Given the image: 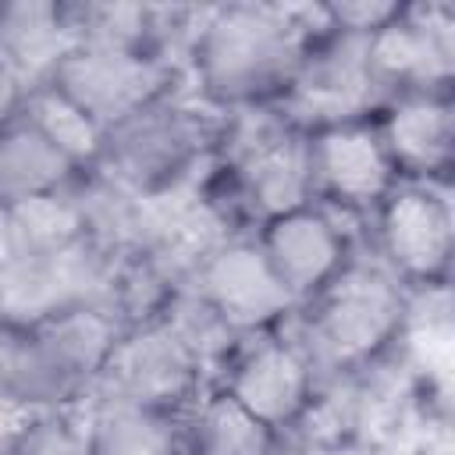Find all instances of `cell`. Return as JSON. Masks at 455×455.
Returning <instances> with one entry per match:
<instances>
[{"instance_id":"obj_1","label":"cell","mask_w":455,"mask_h":455,"mask_svg":"<svg viewBox=\"0 0 455 455\" xmlns=\"http://www.w3.org/2000/svg\"><path fill=\"white\" fill-rule=\"evenodd\" d=\"M323 7L291 4H220L199 11L185 39L192 96L231 114L277 107L309 43L327 32Z\"/></svg>"},{"instance_id":"obj_2","label":"cell","mask_w":455,"mask_h":455,"mask_svg":"<svg viewBox=\"0 0 455 455\" xmlns=\"http://www.w3.org/2000/svg\"><path fill=\"white\" fill-rule=\"evenodd\" d=\"M228 114L178 85L103 132V153L92 171L156 199L196 181L199 164L217 156Z\"/></svg>"},{"instance_id":"obj_3","label":"cell","mask_w":455,"mask_h":455,"mask_svg":"<svg viewBox=\"0 0 455 455\" xmlns=\"http://www.w3.org/2000/svg\"><path fill=\"white\" fill-rule=\"evenodd\" d=\"M302 334L295 338L316 373H348L377 363L405 331L409 288L377 259H352L316 299L299 306Z\"/></svg>"},{"instance_id":"obj_4","label":"cell","mask_w":455,"mask_h":455,"mask_svg":"<svg viewBox=\"0 0 455 455\" xmlns=\"http://www.w3.org/2000/svg\"><path fill=\"white\" fill-rule=\"evenodd\" d=\"M217 156L231 174L238 206L256 220V228L316 203L306 132L295 128L277 107L231 110Z\"/></svg>"},{"instance_id":"obj_5","label":"cell","mask_w":455,"mask_h":455,"mask_svg":"<svg viewBox=\"0 0 455 455\" xmlns=\"http://www.w3.org/2000/svg\"><path fill=\"white\" fill-rule=\"evenodd\" d=\"M384 103L387 96L370 71V36L327 25V32L309 43L277 110L295 128L316 132L341 121L377 117Z\"/></svg>"},{"instance_id":"obj_6","label":"cell","mask_w":455,"mask_h":455,"mask_svg":"<svg viewBox=\"0 0 455 455\" xmlns=\"http://www.w3.org/2000/svg\"><path fill=\"white\" fill-rule=\"evenodd\" d=\"M43 82L64 92L85 117H92L107 132L146 103L167 96L178 82V68L167 53L153 50L71 43Z\"/></svg>"},{"instance_id":"obj_7","label":"cell","mask_w":455,"mask_h":455,"mask_svg":"<svg viewBox=\"0 0 455 455\" xmlns=\"http://www.w3.org/2000/svg\"><path fill=\"white\" fill-rule=\"evenodd\" d=\"M206 377L210 373L181 345V338L164 320H149V323L128 327L117 338L89 395L185 416L196 405V398L210 391Z\"/></svg>"},{"instance_id":"obj_8","label":"cell","mask_w":455,"mask_h":455,"mask_svg":"<svg viewBox=\"0 0 455 455\" xmlns=\"http://www.w3.org/2000/svg\"><path fill=\"white\" fill-rule=\"evenodd\" d=\"M380 263L405 288L444 284L455 245V213L448 185L398 181L373 210Z\"/></svg>"},{"instance_id":"obj_9","label":"cell","mask_w":455,"mask_h":455,"mask_svg":"<svg viewBox=\"0 0 455 455\" xmlns=\"http://www.w3.org/2000/svg\"><path fill=\"white\" fill-rule=\"evenodd\" d=\"M316 384L320 373L306 348L281 331H263L238 341L217 387L252 419L284 434L313 409Z\"/></svg>"},{"instance_id":"obj_10","label":"cell","mask_w":455,"mask_h":455,"mask_svg":"<svg viewBox=\"0 0 455 455\" xmlns=\"http://www.w3.org/2000/svg\"><path fill=\"white\" fill-rule=\"evenodd\" d=\"M185 284L196 288L238 338L277 331L281 320L299 309L267 263L256 235H228L217 242L192 267Z\"/></svg>"},{"instance_id":"obj_11","label":"cell","mask_w":455,"mask_h":455,"mask_svg":"<svg viewBox=\"0 0 455 455\" xmlns=\"http://www.w3.org/2000/svg\"><path fill=\"white\" fill-rule=\"evenodd\" d=\"M306 146L313 199L338 213H373L402 181L377 132V117L306 132Z\"/></svg>"},{"instance_id":"obj_12","label":"cell","mask_w":455,"mask_h":455,"mask_svg":"<svg viewBox=\"0 0 455 455\" xmlns=\"http://www.w3.org/2000/svg\"><path fill=\"white\" fill-rule=\"evenodd\" d=\"M370 71L384 96L451 89L455 14L448 4H402L398 14L370 36Z\"/></svg>"},{"instance_id":"obj_13","label":"cell","mask_w":455,"mask_h":455,"mask_svg":"<svg viewBox=\"0 0 455 455\" xmlns=\"http://www.w3.org/2000/svg\"><path fill=\"white\" fill-rule=\"evenodd\" d=\"M256 242L274 267L277 281L288 288L295 306L316 299L355 256L348 228H341L338 210L323 203H306L256 228Z\"/></svg>"},{"instance_id":"obj_14","label":"cell","mask_w":455,"mask_h":455,"mask_svg":"<svg viewBox=\"0 0 455 455\" xmlns=\"http://www.w3.org/2000/svg\"><path fill=\"white\" fill-rule=\"evenodd\" d=\"M377 132L402 181L448 185L455 160L451 89L391 96L377 114Z\"/></svg>"},{"instance_id":"obj_15","label":"cell","mask_w":455,"mask_h":455,"mask_svg":"<svg viewBox=\"0 0 455 455\" xmlns=\"http://www.w3.org/2000/svg\"><path fill=\"white\" fill-rule=\"evenodd\" d=\"M85 430L92 441V455H188L185 451V423L181 416L85 395Z\"/></svg>"},{"instance_id":"obj_16","label":"cell","mask_w":455,"mask_h":455,"mask_svg":"<svg viewBox=\"0 0 455 455\" xmlns=\"http://www.w3.org/2000/svg\"><path fill=\"white\" fill-rule=\"evenodd\" d=\"M78 174L82 171L21 114L0 124V203L4 206L68 188Z\"/></svg>"},{"instance_id":"obj_17","label":"cell","mask_w":455,"mask_h":455,"mask_svg":"<svg viewBox=\"0 0 455 455\" xmlns=\"http://www.w3.org/2000/svg\"><path fill=\"white\" fill-rule=\"evenodd\" d=\"M188 455H277V434L210 387L181 416Z\"/></svg>"},{"instance_id":"obj_18","label":"cell","mask_w":455,"mask_h":455,"mask_svg":"<svg viewBox=\"0 0 455 455\" xmlns=\"http://www.w3.org/2000/svg\"><path fill=\"white\" fill-rule=\"evenodd\" d=\"M0 43L21 68L25 82L36 85L50 75L60 53L75 43L68 7L60 4H0Z\"/></svg>"},{"instance_id":"obj_19","label":"cell","mask_w":455,"mask_h":455,"mask_svg":"<svg viewBox=\"0 0 455 455\" xmlns=\"http://www.w3.org/2000/svg\"><path fill=\"white\" fill-rule=\"evenodd\" d=\"M25 121H32L78 171H92L103 153V128L85 117L64 92H57L50 82H36L25 92V103L18 110Z\"/></svg>"},{"instance_id":"obj_20","label":"cell","mask_w":455,"mask_h":455,"mask_svg":"<svg viewBox=\"0 0 455 455\" xmlns=\"http://www.w3.org/2000/svg\"><path fill=\"white\" fill-rule=\"evenodd\" d=\"M160 320L181 338V345L203 363L206 373H220L224 363L231 359V352L238 348V334L220 320V313L188 284H181L167 309L160 313Z\"/></svg>"},{"instance_id":"obj_21","label":"cell","mask_w":455,"mask_h":455,"mask_svg":"<svg viewBox=\"0 0 455 455\" xmlns=\"http://www.w3.org/2000/svg\"><path fill=\"white\" fill-rule=\"evenodd\" d=\"M11 220H14L18 252H60V249L85 238L71 185L14 203Z\"/></svg>"},{"instance_id":"obj_22","label":"cell","mask_w":455,"mask_h":455,"mask_svg":"<svg viewBox=\"0 0 455 455\" xmlns=\"http://www.w3.org/2000/svg\"><path fill=\"white\" fill-rule=\"evenodd\" d=\"M14 455H92V441L75 409H53L28 423Z\"/></svg>"},{"instance_id":"obj_23","label":"cell","mask_w":455,"mask_h":455,"mask_svg":"<svg viewBox=\"0 0 455 455\" xmlns=\"http://www.w3.org/2000/svg\"><path fill=\"white\" fill-rule=\"evenodd\" d=\"M36 416H39V409H32V405H25V402H18V398L0 391V455H14L21 434L28 430V423Z\"/></svg>"},{"instance_id":"obj_24","label":"cell","mask_w":455,"mask_h":455,"mask_svg":"<svg viewBox=\"0 0 455 455\" xmlns=\"http://www.w3.org/2000/svg\"><path fill=\"white\" fill-rule=\"evenodd\" d=\"M25 92H28V82H25L21 68L14 64V57L7 53V46L0 43V124L18 117V110L25 103Z\"/></svg>"},{"instance_id":"obj_25","label":"cell","mask_w":455,"mask_h":455,"mask_svg":"<svg viewBox=\"0 0 455 455\" xmlns=\"http://www.w3.org/2000/svg\"><path fill=\"white\" fill-rule=\"evenodd\" d=\"M18 256V238H14V220H11V206L0 203V274L7 270V263Z\"/></svg>"}]
</instances>
